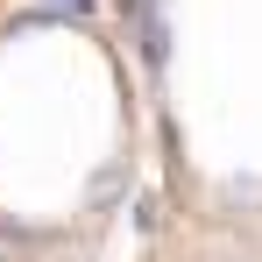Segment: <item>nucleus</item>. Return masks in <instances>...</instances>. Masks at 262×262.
Returning <instances> with one entry per match:
<instances>
[{
    "label": "nucleus",
    "instance_id": "nucleus-1",
    "mask_svg": "<svg viewBox=\"0 0 262 262\" xmlns=\"http://www.w3.org/2000/svg\"><path fill=\"white\" fill-rule=\"evenodd\" d=\"M0 262H43V255H36V248H21V241H7V234H0Z\"/></svg>",
    "mask_w": 262,
    "mask_h": 262
},
{
    "label": "nucleus",
    "instance_id": "nucleus-2",
    "mask_svg": "<svg viewBox=\"0 0 262 262\" xmlns=\"http://www.w3.org/2000/svg\"><path fill=\"white\" fill-rule=\"evenodd\" d=\"M0 14H7V0H0Z\"/></svg>",
    "mask_w": 262,
    "mask_h": 262
}]
</instances>
